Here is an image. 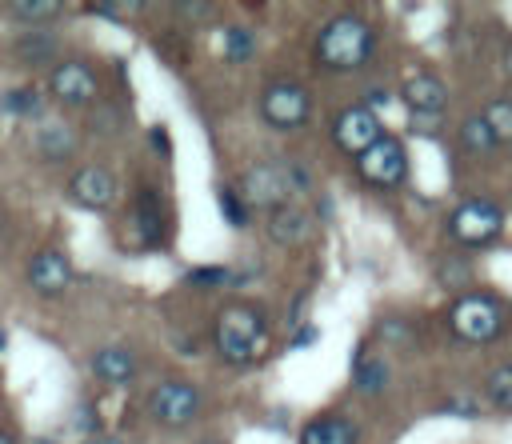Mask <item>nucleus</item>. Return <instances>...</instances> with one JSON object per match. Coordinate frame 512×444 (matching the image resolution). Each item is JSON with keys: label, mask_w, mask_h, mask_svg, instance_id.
<instances>
[{"label": "nucleus", "mask_w": 512, "mask_h": 444, "mask_svg": "<svg viewBox=\"0 0 512 444\" xmlns=\"http://www.w3.org/2000/svg\"><path fill=\"white\" fill-rule=\"evenodd\" d=\"M372 52H376V32L360 12H336L332 20H324L312 44V60L328 72H356L372 60Z\"/></svg>", "instance_id": "nucleus-1"}, {"label": "nucleus", "mask_w": 512, "mask_h": 444, "mask_svg": "<svg viewBox=\"0 0 512 444\" xmlns=\"http://www.w3.org/2000/svg\"><path fill=\"white\" fill-rule=\"evenodd\" d=\"M212 344L220 352L224 364H252L264 356L268 348V316L260 304H248V300H232L216 312V324H212Z\"/></svg>", "instance_id": "nucleus-2"}, {"label": "nucleus", "mask_w": 512, "mask_h": 444, "mask_svg": "<svg viewBox=\"0 0 512 444\" xmlns=\"http://www.w3.org/2000/svg\"><path fill=\"white\" fill-rule=\"evenodd\" d=\"M308 172L296 164V160H264V164H252L244 176H240V200L248 208H264V212H276L284 204H292L296 192H308Z\"/></svg>", "instance_id": "nucleus-3"}, {"label": "nucleus", "mask_w": 512, "mask_h": 444, "mask_svg": "<svg viewBox=\"0 0 512 444\" xmlns=\"http://www.w3.org/2000/svg\"><path fill=\"white\" fill-rule=\"evenodd\" d=\"M508 324V308L492 292H464L448 308V328L464 344H492Z\"/></svg>", "instance_id": "nucleus-4"}, {"label": "nucleus", "mask_w": 512, "mask_h": 444, "mask_svg": "<svg viewBox=\"0 0 512 444\" xmlns=\"http://www.w3.org/2000/svg\"><path fill=\"white\" fill-rule=\"evenodd\" d=\"M260 120L276 132H300L308 120H312V100H308V88L300 80H268L260 88Z\"/></svg>", "instance_id": "nucleus-5"}, {"label": "nucleus", "mask_w": 512, "mask_h": 444, "mask_svg": "<svg viewBox=\"0 0 512 444\" xmlns=\"http://www.w3.org/2000/svg\"><path fill=\"white\" fill-rule=\"evenodd\" d=\"M448 232L464 248H484L504 232V208L488 196H468L448 212Z\"/></svg>", "instance_id": "nucleus-6"}, {"label": "nucleus", "mask_w": 512, "mask_h": 444, "mask_svg": "<svg viewBox=\"0 0 512 444\" xmlns=\"http://www.w3.org/2000/svg\"><path fill=\"white\" fill-rule=\"evenodd\" d=\"M356 172H360V180L372 184V188H396V184H404V176H408V152H404V144H400L396 136L384 132L372 148H364V152L356 156Z\"/></svg>", "instance_id": "nucleus-7"}, {"label": "nucleus", "mask_w": 512, "mask_h": 444, "mask_svg": "<svg viewBox=\"0 0 512 444\" xmlns=\"http://www.w3.org/2000/svg\"><path fill=\"white\" fill-rule=\"evenodd\" d=\"M148 416L164 428H184L200 416V392L188 380H160L148 392Z\"/></svg>", "instance_id": "nucleus-8"}, {"label": "nucleus", "mask_w": 512, "mask_h": 444, "mask_svg": "<svg viewBox=\"0 0 512 444\" xmlns=\"http://www.w3.org/2000/svg\"><path fill=\"white\" fill-rule=\"evenodd\" d=\"M380 136H384V128H380V116H376L372 104H344V108L336 112V120H332V140H336V148L348 152V156H360V152L372 148Z\"/></svg>", "instance_id": "nucleus-9"}, {"label": "nucleus", "mask_w": 512, "mask_h": 444, "mask_svg": "<svg viewBox=\"0 0 512 444\" xmlns=\"http://www.w3.org/2000/svg\"><path fill=\"white\" fill-rule=\"evenodd\" d=\"M48 92L60 104H68V108H84V104H92L100 96V80H96L92 64H84V60H60L52 68V76H48Z\"/></svg>", "instance_id": "nucleus-10"}, {"label": "nucleus", "mask_w": 512, "mask_h": 444, "mask_svg": "<svg viewBox=\"0 0 512 444\" xmlns=\"http://www.w3.org/2000/svg\"><path fill=\"white\" fill-rule=\"evenodd\" d=\"M28 284L36 296H60L72 284V264L60 248H40L28 260Z\"/></svg>", "instance_id": "nucleus-11"}, {"label": "nucleus", "mask_w": 512, "mask_h": 444, "mask_svg": "<svg viewBox=\"0 0 512 444\" xmlns=\"http://www.w3.org/2000/svg\"><path fill=\"white\" fill-rule=\"evenodd\" d=\"M68 196H72L80 208H96V212H104V208L116 200V176H112L108 168H100V164H88V168L72 172V180H68Z\"/></svg>", "instance_id": "nucleus-12"}, {"label": "nucleus", "mask_w": 512, "mask_h": 444, "mask_svg": "<svg viewBox=\"0 0 512 444\" xmlns=\"http://www.w3.org/2000/svg\"><path fill=\"white\" fill-rule=\"evenodd\" d=\"M400 100H404L416 116H436V112L448 104V84H444L436 72H416V76L404 80Z\"/></svg>", "instance_id": "nucleus-13"}, {"label": "nucleus", "mask_w": 512, "mask_h": 444, "mask_svg": "<svg viewBox=\"0 0 512 444\" xmlns=\"http://www.w3.org/2000/svg\"><path fill=\"white\" fill-rule=\"evenodd\" d=\"M356 440H360V428L348 416L324 412V416H312L300 428V440L296 444H356Z\"/></svg>", "instance_id": "nucleus-14"}, {"label": "nucleus", "mask_w": 512, "mask_h": 444, "mask_svg": "<svg viewBox=\"0 0 512 444\" xmlns=\"http://www.w3.org/2000/svg\"><path fill=\"white\" fill-rule=\"evenodd\" d=\"M92 376L112 384V388H124L136 380V356L124 348V344H104L96 356H92Z\"/></svg>", "instance_id": "nucleus-15"}, {"label": "nucleus", "mask_w": 512, "mask_h": 444, "mask_svg": "<svg viewBox=\"0 0 512 444\" xmlns=\"http://www.w3.org/2000/svg\"><path fill=\"white\" fill-rule=\"evenodd\" d=\"M308 232H312V220H308V212H304L300 204H284V208H276V212L268 216V240L280 244V248L304 244Z\"/></svg>", "instance_id": "nucleus-16"}, {"label": "nucleus", "mask_w": 512, "mask_h": 444, "mask_svg": "<svg viewBox=\"0 0 512 444\" xmlns=\"http://www.w3.org/2000/svg\"><path fill=\"white\" fill-rule=\"evenodd\" d=\"M132 224H136V232H140V244H144V248H156V244L164 240V204H160V196H156L152 188H144V192L136 196Z\"/></svg>", "instance_id": "nucleus-17"}, {"label": "nucleus", "mask_w": 512, "mask_h": 444, "mask_svg": "<svg viewBox=\"0 0 512 444\" xmlns=\"http://www.w3.org/2000/svg\"><path fill=\"white\" fill-rule=\"evenodd\" d=\"M352 384H356V392H364V396L384 392V388H388V360L360 352L356 364H352Z\"/></svg>", "instance_id": "nucleus-18"}, {"label": "nucleus", "mask_w": 512, "mask_h": 444, "mask_svg": "<svg viewBox=\"0 0 512 444\" xmlns=\"http://www.w3.org/2000/svg\"><path fill=\"white\" fill-rule=\"evenodd\" d=\"M36 148H40V156H48V160H64V156L76 152V132H72L68 124H44V128L36 132Z\"/></svg>", "instance_id": "nucleus-19"}, {"label": "nucleus", "mask_w": 512, "mask_h": 444, "mask_svg": "<svg viewBox=\"0 0 512 444\" xmlns=\"http://www.w3.org/2000/svg\"><path fill=\"white\" fill-rule=\"evenodd\" d=\"M460 148H464L468 156H492L500 144H496V136L488 132L484 116H468V120L460 124Z\"/></svg>", "instance_id": "nucleus-20"}, {"label": "nucleus", "mask_w": 512, "mask_h": 444, "mask_svg": "<svg viewBox=\"0 0 512 444\" xmlns=\"http://www.w3.org/2000/svg\"><path fill=\"white\" fill-rule=\"evenodd\" d=\"M52 52H56V40L48 32H28V36L12 40V56L24 60V64H44Z\"/></svg>", "instance_id": "nucleus-21"}, {"label": "nucleus", "mask_w": 512, "mask_h": 444, "mask_svg": "<svg viewBox=\"0 0 512 444\" xmlns=\"http://www.w3.org/2000/svg\"><path fill=\"white\" fill-rule=\"evenodd\" d=\"M224 56H228V64H248V60L256 56V36H252V28H244V24L224 28Z\"/></svg>", "instance_id": "nucleus-22"}, {"label": "nucleus", "mask_w": 512, "mask_h": 444, "mask_svg": "<svg viewBox=\"0 0 512 444\" xmlns=\"http://www.w3.org/2000/svg\"><path fill=\"white\" fill-rule=\"evenodd\" d=\"M484 124H488V132L496 136V144H512V96H500V100H492L484 112Z\"/></svg>", "instance_id": "nucleus-23"}, {"label": "nucleus", "mask_w": 512, "mask_h": 444, "mask_svg": "<svg viewBox=\"0 0 512 444\" xmlns=\"http://www.w3.org/2000/svg\"><path fill=\"white\" fill-rule=\"evenodd\" d=\"M60 8H64L60 0H16V4H12V16L24 20V24H32V28H40V24L56 20Z\"/></svg>", "instance_id": "nucleus-24"}, {"label": "nucleus", "mask_w": 512, "mask_h": 444, "mask_svg": "<svg viewBox=\"0 0 512 444\" xmlns=\"http://www.w3.org/2000/svg\"><path fill=\"white\" fill-rule=\"evenodd\" d=\"M484 396H488L496 408H508V412H512V364H500V368L488 372Z\"/></svg>", "instance_id": "nucleus-25"}, {"label": "nucleus", "mask_w": 512, "mask_h": 444, "mask_svg": "<svg viewBox=\"0 0 512 444\" xmlns=\"http://www.w3.org/2000/svg\"><path fill=\"white\" fill-rule=\"evenodd\" d=\"M0 108L8 116H36L40 112V92L36 88H12L0 96Z\"/></svg>", "instance_id": "nucleus-26"}, {"label": "nucleus", "mask_w": 512, "mask_h": 444, "mask_svg": "<svg viewBox=\"0 0 512 444\" xmlns=\"http://www.w3.org/2000/svg\"><path fill=\"white\" fill-rule=\"evenodd\" d=\"M216 204H220V216H224L232 228H244V224H248V212H252V208L240 200L236 188H220V192H216Z\"/></svg>", "instance_id": "nucleus-27"}, {"label": "nucleus", "mask_w": 512, "mask_h": 444, "mask_svg": "<svg viewBox=\"0 0 512 444\" xmlns=\"http://www.w3.org/2000/svg\"><path fill=\"white\" fill-rule=\"evenodd\" d=\"M192 288H216V284H232V272L220 268V264H204V268H188L184 276Z\"/></svg>", "instance_id": "nucleus-28"}, {"label": "nucleus", "mask_w": 512, "mask_h": 444, "mask_svg": "<svg viewBox=\"0 0 512 444\" xmlns=\"http://www.w3.org/2000/svg\"><path fill=\"white\" fill-rule=\"evenodd\" d=\"M316 340H320V328H316V324H304V328L292 336V348H300V352H304V348H312Z\"/></svg>", "instance_id": "nucleus-29"}, {"label": "nucleus", "mask_w": 512, "mask_h": 444, "mask_svg": "<svg viewBox=\"0 0 512 444\" xmlns=\"http://www.w3.org/2000/svg\"><path fill=\"white\" fill-rule=\"evenodd\" d=\"M176 12L188 20H204V16H212V4H176Z\"/></svg>", "instance_id": "nucleus-30"}, {"label": "nucleus", "mask_w": 512, "mask_h": 444, "mask_svg": "<svg viewBox=\"0 0 512 444\" xmlns=\"http://www.w3.org/2000/svg\"><path fill=\"white\" fill-rule=\"evenodd\" d=\"M148 140H152V148H156L160 156H172V140H168V132H164V128H152V132H148Z\"/></svg>", "instance_id": "nucleus-31"}, {"label": "nucleus", "mask_w": 512, "mask_h": 444, "mask_svg": "<svg viewBox=\"0 0 512 444\" xmlns=\"http://www.w3.org/2000/svg\"><path fill=\"white\" fill-rule=\"evenodd\" d=\"M80 444H124L120 436H108V432H88Z\"/></svg>", "instance_id": "nucleus-32"}, {"label": "nucleus", "mask_w": 512, "mask_h": 444, "mask_svg": "<svg viewBox=\"0 0 512 444\" xmlns=\"http://www.w3.org/2000/svg\"><path fill=\"white\" fill-rule=\"evenodd\" d=\"M504 72H508V76H512V44H508V48H504Z\"/></svg>", "instance_id": "nucleus-33"}, {"label": "nucleus", "mask_w": 512, "mask_h": 444, "mask_svg": "<svg viewBox=\"0 0 512 444\" xmlns=\"http://www.w3.org/2000/svg\"><path fill=\"white\" fill-rule=\"evenodd\" d=\"M0 444H16V440H12V436H8L4 428H0Z\"/></svg>", "instance_id": "nucleus-34"}, {"label": "nucleus", "mask_w": 512, "mask_h": 444, "mask_svg": "<svg viewBox=\"0 0 512 444\" xmlns=\"http://www.w3.org/2000/svg\"><path fill=\"white\" fill-rule=\"evenodd\" d=\"M0 348H4V332H0Z\"/></svg>", "instance_id": "nucleus-35"}]
</instances>
